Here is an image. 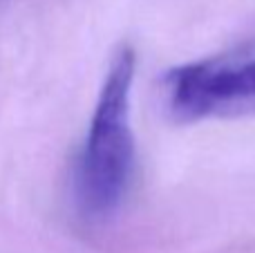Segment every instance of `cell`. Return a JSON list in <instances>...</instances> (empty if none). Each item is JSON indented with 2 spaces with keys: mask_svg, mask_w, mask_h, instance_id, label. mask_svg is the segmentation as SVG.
<instances>
[{
  "mask_svg": "<svg viewBox=\"0 0 255 253\" xmlns=\"http://www.w3.org/2000/svg\"><path fill=\"white\" fill-rule=\"evenodd\" d=\"M136 56L130 45L117 49L106 72L81 152L76 193L90 218H108L121 206L134 175V132L130 97Z\"/></svg>",
  "mask_w": 255,
  "mask_h": 253,
  "instance_id": "6da1fadb",
  "label": "cell"
},
{
  "mask_svg": "<svg viewBox=\"0 0 255 253\" xmlns=\"http://www.w3.org/2000/svg\"><path fill=\"white\" fill-rule=\"evenodd\" d=\"M161 103L177 124L255 117V38L168 70Z\"/></svg>",
  "mask_w": 255,
  "mask_h": 253,
  "instance_id": "7a4b0ae2",
  "label": "cell"
}]
</instances>
